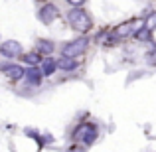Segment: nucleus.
Segmentation results:
<instances>
[{"label":"nucleus","mask_w":156,"mask_h":152,"mask_svg":"<svg viewBox=\"0 0 156 152\" xmlns=\"http://www.w3.org/2000/svg\"><path fill=\"white\" fill-rule=\"evenodd\" d=\"M67 22H69V26L75 32H79V34H87L93 26L91 14H89L87 10H83V8H71V10L67 12Z\"/></svg>","instance_id":"obj_1"},{"label":"nucleus","mask_w":156,"mask_h":152,"mask_svg":"<svg viewBox=\"0 0 156 152\" xmlns=\"http://www.w3.org/2000/svg\"><path fill=\"white\" fill-rule=\"evenodd\" d=\"M97 136H99V129H97L95 122H81L71 134L73 142H81V144H85V146L93 144V142L97 140Z\"/></svg>","instance_id":"obj_2"},{"label":"nucleus","mask_w":156,"mask_h":152,"mask_svg":"<svg viewBox=\"0 0 156 152\" xmlns=\"http://www.w3.org/2000/svg\"><path fill=\"white\" fill-rule=\"evenodd\" d=\"M87 46H89L87 36H81V38H77V40H71V42H67L63 48H61V57H71V59H75L77 55H81V53L87 50Z\"/></svg>","instance_id":"obj_3"},{"label":"nucleus","mask_w":156,"mask_h":152,"mask_svg":"<svg viewBox=\"0 0 156 152\" xmlns=\"http://www.w3.org/2000/svg\"><path fill=\"white\" fill-rule=\"evenodd\" d=\"M0 69H2V73H6L8 79L12 81H20L26 77V69L22 67V65H16V63H2L0 65Z\"/></svg>","instance_id":"obj_4"},{"label":"nucleus","mask_w":156,"mask_h":152,"mask_svg":"<svg viewBox=\"0 0 156 152\" xmlns=\"http://www.w3.org/2000/svg\"><path fill=\"white\" fill-rule=\"evenodd\" d=\"M57 16H59V10H57L55 4H44L38 10V18L44 24H51L53 20H57Z\"/></svg>","instance_id":"obj_5"},{"label":"nucleus","mask_w":156,"mask_h":152,"mask_svg":"<svg viewBox=\"0 0 156 152\" xmlns=\"http://www.w3.org/2000/svg\"><path fill=\"white\" fill-rule=\"evenodd\" d=\"M138 24H140L138 20H129V22L121 24V26H119L117 30H113V32H115V36H117L119 40H121V38H129V36H134V34H136Z\"/></svg>","instance_id":"obj_6"},{"label":"nucleus","mask_w":156,"mask_h":152,"mask_svg":"<svg viewBox=\"0 0 156 152\" xmlns=\"http://www.w3.org/2000/svg\"><path fill=\"white\" fill-rule=\"evenodd\" d=\"M0 53H2L4 57H20L22 55V46H20V42H16V40H8V42H4L2 46H0Z\"/></svg>","instance_id":"obj_7"},{"label":"nucleus","mask_w":156,"mask_h":152,"mask_svg":"<svg viewBox=\"0 0 156 152\" xmlns=\"http://www.w3.org/2000/svg\"><path fill=\"white\" fill-rule=\"evenodd\" d=\"M24 79H26L30 85H40V83H42V79H44V73H42V69H40V67H30L26 71V77H24Z\"/></svg>","instance_id":"obj_8"},{"label":"nucleus","mask_w":156,"mask_h":152,"mask_svg":"<svg viewBox=\"0 0 156 152\" xmlns=\"http://www.w3.org/2000/svg\"><path fill=\"white\" fill-rule=\"evenodd\" d=\"M79 67V61L71 59V57H59L57 59V69H63V71H75Z\"/></svg>","instance_id":"obj_9"},{"label":"nucleus","mask_w":156,"mask_h":152,"mask_svg":"<svg viewBox=\"0 0 156 152\" xmlns=\"http://www.w3.org/2000/svg\"><path fill=\"white\" fill-rule=\"evenodd\" d=\"M55 69H57V59H53V57H46V59L42 61V73H44V77L53 75Z\"/></svg>","instance_id":"obj_10"},{"label":"nucleus","mask_w":156,"mask_h":152,"mask_svg":"<svg viewBox=\"0 0 156 152\" xmlns=\"http://www.w3.org/2000/svg\"><path fill=\"white\" fill-rule=\"evenodd\" d=\"M36 46H38V51L40 55H50V53H53V50H55V46H53V42L51 40H38V44H36Z\"/></svg>","instance_id":"obj_11"},{"label":"nucleus","mask_w":156,"mask_h":152,"mask_svg":"<svg viewBox=\"0 0 156 152\" xmlns=\"http://www.w3.org/2000/svg\"><path fill=\"white\" fill-rule=\"evenodd\" d=\"M22 61H26L30 67H38V63H42V55L38 51H30V53H24L22 55Z\"/></svg>","instance_id":"obj_12"},{"label":"nucleus","mask_w":156,"mask_h":152,"mask_svg":"<svg viewBox=\"0 0 156 152\" xmlns=\"http://www.w3.org/2000/svg\"><path fill=\"white\" fill-rule=\"evenodd\" d=\"M150 34H152V32H150L148 28H144V26H142V28H138V30H136L134 38H136L138 42H148V40H150Z\"/></svg>","instance_id":"obj_13"},{"label":"nucleus","mask_w":156,"mask_h":152,"mask_svg":"<svg viewBox=\"0 0 156 152\" xmlns=\"http://www.w3.org/2000/svg\"><path fill=\"white\" fill-rule=\"evenodd\" d=\"M144 28H148L150 32L156 30V12H154V14H148L144 18Z\"/></svg>","instance_id":"obj_14"},{"label":"nucleus","mask_w":156,"mask_h":152,"mask_svg":"<svg viewBox=\"0 0 156 152\" xmlns=\"http://www.w3.org/2000/svg\"><path fill=\"white\" fill-rule=\"evenodd\" d=\"M146 61H148V63H156V50L146 53Z\"/></svg>","instance_id":"obj_15"}]
</instances>
